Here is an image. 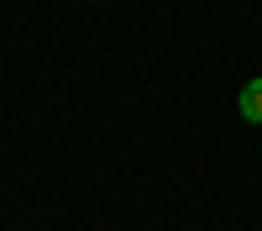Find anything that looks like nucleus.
I'll return each mask as SVG.
<instances>
[{
	"label": "nucleus",
	"instance_id": "nucleus-1",
	"mask_svg": "<svg viewBox=\"0 0 262 231\" xmlns=\"http://www.w3.org/2000/svg\"><path fill=\"white\" fill-rule=\"evenodd\" d=\"M236 111H242V121H252V126H262V79H252V84H242V95H236Z\"/></svg>",
	"mask_w": 262,
	"mask_h": 231
}]
</instances>
